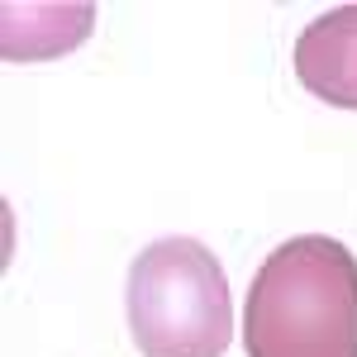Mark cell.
<instances>
[{
  "mask_svg": "<svg viewBox=\"0 0 357 357\" xmlns=\"http://www.w3.org/2000/svg\"><path fill=\"white\" fill-rule=\"evenodd\" d=\"M248 357H357V257L305 234L257 267L243 310Z\"/></svg>",
  "mask_w": 357,
  "mask_h": 357,
  "instance_id": "6da1fadb",
  "label": "cell"
},
{
  "mask_svg": "<svg viewBox=\"0 0 357 357\" xmlns=\"http://www.w3.org/2000/svg\"><path fill=\"white\" fill-rule=\"evenodd\" d=\"M129 333L143 357H224L234 338L220 257L195 238H162L129 267Z\"/></svg>",
  "mask_w": 357,
  "mask_h": 357,
  "instance_id": "7a4b0ae2",
  "label": "cell"
},
{
  "mask_svg": "<svg viewBox=\"0 0 357 357\" xmlns=\"http://www.w3.org/2000/svg\"><path fill=\"white\" fill-rule=\"evenodd\" d=\"M296 77L310 96L357 110V5L329 10L296 43Z\"/></svg>",
  "mask_w": 357,
  "mask_h": 357,
  "instance_id": "3957f363",
  "label": "cell"
}]
</instances>
